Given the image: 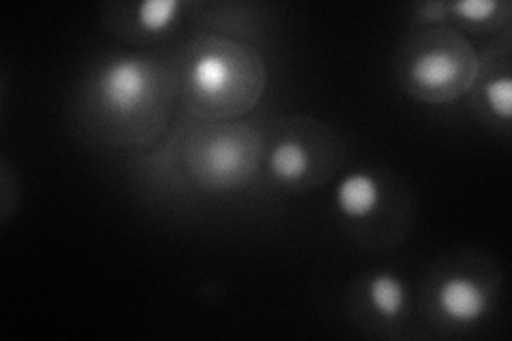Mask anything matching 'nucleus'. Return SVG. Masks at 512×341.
<instances>
[{"label": "nucleus", "instance_id": "1", "mask_svg": "<svg viewBox=\"0 0 512 341\" xmlns=\"http://www.w3.org/2000/svg\"><path fill=\"white\" fill-rule=\"evenodd\" d=\"M186 84L192 99L222 113L254 105L263 90V67L229 43H207L190 58Z\"/></svg>", "mask_w": 512, "mask_h": 341}, {"label": "nucleus", "instance_id": "2", "mask_svg": "<svg viewBox=\"0 0 512 341\" xmlns=\"http://www.w3.org/2000/svg\"><path fill=\"white\" fill-rule=\"evenodd\" d=\"M259 167L254 135L244 128H222L210 133L192 152V173L197 180L214 190L244 186Z\"/></svg>", "mask_w": 512, "mask_h": 341}, {"label": "nucleus", "instance_id": "3", "mask_svg": "<svg viewBox=\"0 0 512 341\" xmlns=\"http://www.w3.org/2000/svg\"><path fill=\"white\" fill-rule=\"evenodd\" d=\"M472 50L459 41H434L427 50L416 54L410 62V79L416 90L425 92L431 101L453 99L472 77Z\"/></svg>", "mask_w": 512, "mask_h": 341}, {"label": "nucleus", "instance_id": "4", "mask_svg": "<svg viewBox=\"0 0 512 341\" xmlns=\"http://www.w3.org/2000/svg\"><path fill=\"white\" fill-rule=\"evenodd\" d=\"M156 73L152 62L137 56H120L105 64L96 81L99 101L116 118L141 113L154 99Z\"/></svg>", "mask_w": 512, "mask_h": 341}, {"label": "nucleus", "instance_id": "5", "mask_svg": "<svg viewBox=\"0 0 512 341\" xmlns=\"http://www.w3.org/2000/svg\"><path fill=\"white\" fill-rule=\"evenodd\" d=\"M436 303L446 320L468 327L489 314L491 295L470 275H448L436 290Z\"/></svg>", "mask_w": 512, "mask_h": 341}, {"label": "nucleus", "instance_id": "6", "mask_svg": "<svg viewBox=\"0 0 512 341\" xmlns=\"http://www.w3.org/2000/svg\"><path fill=\"white\" fill-rule=\"evenodd\" d=\"M382 203V188L374 175L365 171L348 173L335 188V205L350 220L372 218Z\"/></svg>", "mask_w": 512, "mask_h": 341}, {"label": "nucleus", "instance_id": "7", "mask_svg": "<svg viewBox=\"0 0 512 341\" xmlns=\"http://www.w3.org/2000/svg\"><path fill=\"white\" fill-rule=\"evenodd\" d=\"M367 299L382 320H397L408 307V292L395 273L380 271L367 282Z\"/></svg>", "mask_w": 512, "mask_h": 341}, {"label": "nucleus", "instance_id": "8", "mask_svg": "<svg viewBox=\"0 0 512 341\" xmlns=\"http://www.w3.org/2000/svg\"><path fill=\"white\" fill-rule=\"evenodd\" d=\"M310 154L297 139H282L269 152V171L282 184H297L308 175Z\"/></svg>", "mask_w": 512, "mask_h": 341}, {"label": "nucleus", "instance_id": "9", "mask_svg": "<svg viewBox=\"0 0 512 341\" xmlns=\"http://www.w3.org/2000/svg\"><path fill=\"white\" fill-rule=\"evenodd\" d=\"M182 7L180 0H146L137 7V24L143 32L160 35L178 22Z\"/></svg>", "mask_w": 512, "mask_h": 341}, {"label": "nucleus", "instance_id": "10", "mask_svg": "<svg viewBox=\"0 0 512 341\" xmlns=\"http://www.w3.org/2000/svg\"><path fill=\"white\" fill-rule=\"evenodd\" d=\"M485 101L487 107L502 120H510L512 116V79L510 75L495 77L487 81L485 86Z\"/></svg>", "mask_w": 512, "mask_h": 341}, {"label": "nucleus", "instance_id": "11", "mask_svg": "<svg viewBox=\"0 0 512 341\" xmlns=\"http://www.w3.org/2000/svg\"><path fill=\"white\" fill-rule=\"evenodd\" d=\"M446 9L468 24H485L502 9V5L498 0H455Z\"/></svg>", "mask_w": 512, "mask_h": 341}]
</instances>
